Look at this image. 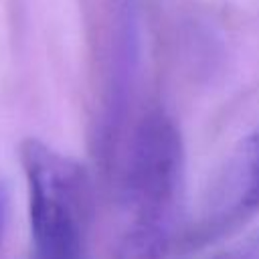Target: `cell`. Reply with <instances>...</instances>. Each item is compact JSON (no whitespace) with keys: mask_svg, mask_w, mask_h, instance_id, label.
Instances as JSON below:
<instances>
[{"mask_svg":"<svg viewBox=\"0 0 259 259\" xmlns=\"http://www.w3.org/2000/svg\"><path fill=\"white\" fill-rule=\"evenodd\" d=\"M214 259H239V257H233V255H221V257H214Z\"/></svg>","mask_w":259,"mask_h":259,"instance_id":"5b68a950","label":"cell"},{"mask_svg":"<svg viewBox=\"0 0 259 259\" xmlns=\"http://www.w3.org/2000/svg\"><path fill=\"white\" fill-rule=\"evenodd\" d=\"M259 212V130L247 138L225 166L190 245L219 239Z\"/></svg>","mask_w":259,"mask_h":259,"instance_id":"3957f363","label":"cell"},{"mask_svg":"<svg viewBox=\"0 0 259 259\" xmlns=\"http://www.w3.org/2000/svg\"><path fill=\"white\" fill-rule=\"evenodd\" d=\"M28 186L32 259H89L91 186L85 168L28 138L20 144Z\"/></svg>","mask_w":259,"mask_h":259,"instance_id":"6da1fadb","label":"cell"},{"mask_svg":"<svg viewBox=\"0 0 259 259\" xmlns=\"http://www.w3.org/2000/svg\"><path fill=\"white\" fill-rule=\"evenodd\" d=\"M4 223H6V192L0 186V241H2V233H4Z\"/></svg>","mask_w":259,"mask_h":259,"instance_id":"277c9868","label":"cell"},{"mask_svg":"<svg viewBox=\"0 0 259 259\" xmlns=\"http://www.w3.org/2000/svg\"><path fill=\"white\" fill-rule=\"evenodd\" d=\"M121 184L132 212L125 231L178 243L184 146L176 123L164 111H150L138 123L123 162Z\"/></svg>","mask_w":259,"mask_h":259,"instance_id":"7a4b0ae2","label":"cell"}]
</instances>
